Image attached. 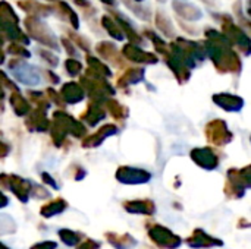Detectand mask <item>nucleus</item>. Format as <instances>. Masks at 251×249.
Segmentation results:
<instances>
[{
	"instance_id": "nucleus-6",
	"label": "nucleus",
	"mask_w": 251,
	"mask_h": 249,
	"mask_svg": "<svg viewBox=\"0 0 251 249\" xmlns=\"http://www.w3.org/2000/svg\"><path fill=\"white\" fill-rule=\"evenodd\" d=\"M0 249H9V248H6V247H4L3 244H0Z\"/></svg>"
},
{
	"instance_id": "nucleus-4",
	"label": "nucleus",
	"mask_w": 251,
	"mask_h": 249,
	"mask_svg": "<svg viewBox=\"0 0 251 249\" xmlns=\"http://www.w3.org/2000/svg\"><path fill=\"white\" fill-rule=\"evenodd\" d=\"M31 249H56V244L54 242H41L34 245Z\"/></svg>"
},
{
	"instance_id": "nucleus-3",
	"label": "nucleus",
	"mask_w": 251,
	"mask_h": 249,
	"mask_svg": "<svg viewBox=\"0 0 251 249\" xmlns=\"http://www.w3.org/2000/svg\"><path fill=\"white\" fill-rule=\"evenodd\" d=\"M59 236H60V239H62L66 245H69V247H74V245L78 244V235H75V233L71 232V230H60V232H59Z\"/></svg>"
},
{
	"instance_id": "nucleus-1",
	"label": "nucleus",
	"mask_w": 251,
	"mask_h": 249,
	"mask_svg": "<svg viewBox=\"0 0 251 249\" xmlns=\"http://www.w3.org/2000/svg\"><path fill=\"white\" fill-rule=\"evenodd\" d=\"M149 235H150V238H151L157 245H160V247H163V248L175 249L181 245V239H179L176 235H174L171 230H168V229H165V227H162V226H154V227H151L150 232H149Z\"/></svg>"
},
{
	"instance_id": "nucleus-5",
	"label": "nucleus",
	"mask_w": 251,
	"mask_h": 249,
	"mask_svg": "<svg viewBox=\"0 0 251 249\" xmlns=\"http://www.w3.org/2000/svg\"><path fill=\"white\" fill-rule=\"evenodd\" d=\"M100 248V245L99 244H96V242H93V241H87V242H84V244H81L78 249H99Z\"/></svg>"
},
{
	"instance_id": "nucleus-2",
	"label": "nucleus",
	"mask_w": 251,
	"mask_h": 249,
	"mask_svg": "<svg viewBox=\"0 0 251 249\" xmlns=\"http://www.w3.org/2000/svg\"><path fill=\"white\" fill-rule=\"evenodd\" d=\"M188 244L194 248H207V247H215V245H222L221 241H216L213 238H210L209 235H206L201 230H197L196 235L188 241Z\"/></svg>"
}]
</instances>
